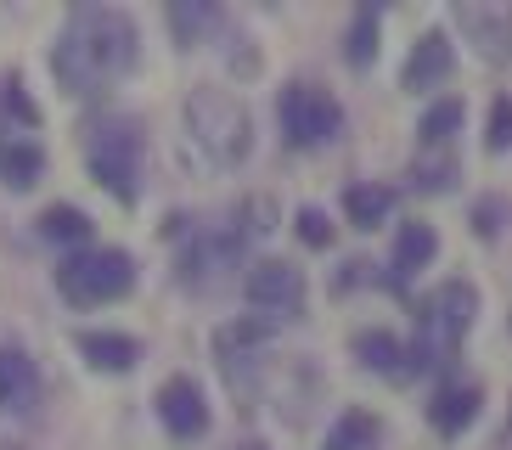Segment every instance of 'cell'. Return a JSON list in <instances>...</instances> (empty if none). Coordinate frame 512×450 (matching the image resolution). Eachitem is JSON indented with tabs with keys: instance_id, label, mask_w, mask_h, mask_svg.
I'll use <instances>...</instances> for the list:
<instances>
[{
	"instance_id": "cell-1",
	"label": "cell",
	"mask_w": 512,
	"mask_h": 450,
	"mask_svg": "<svg viewBox=\"0 0 512 450\" xmlns=\"http://www.w3.org/2000/svg\"><path fill=\"white\" fill-rule=\"evenodd\" d=\"M136 62L141 23L124 6H79L51 45V74H57L62 96H74V102H96L102 90L124 85L136 74Z\"/></svg>"
},
{
	"instance_id": "cell-2",
	"label": "cell",
	"mask_w": 512,
	"mask_h": 450,
	"mask_svg": "<svg viewBox=\"0 0 512 450\" xmlns=\"http://www.w3.org/2000/svg\"><path fill=\"white\" fill-rule=\"evenodd\" d=\"M479 315V287L473 282H439L428 299L417 304V338L406 349L411 372H445L462 349V338L473 332Z\"/></svg>"
},
{
	"instance_id": "cell-3",
	"label": "cell",
	"mask_w": 512,
	"mask_h": 450,
	"mask_svg": "<svg viewBox=\"0 0 512 450\" xmlns=\"http://www.w3.org/2000/svg\"><path fill=\"white\" fill-rule=\"evenodd\" d=\"M141 158H147V124L136 113H107L85 124V169L124 209L141 197Z\"/></svg>"
},
{
	"instance_id": "cell-4",
	"label": "cell",
	"mask_w": 512,
	"mask_h": 450,
	"mask_svg": "<svg viewBox=\"0 0 512 450\" xmlns=\"http://www.w3.org/2000/svg\"><path fill=\"white\" fill-rule=\"evenodd\" d=\"M186 130L203 147V158L220 169L248 164V152H254V119H248V107H242V96H231L220 85H192V96H186Z\"/></svg>"
},
{
	"instance_id": "cell-5",
	"label": "cell",
	"mask_w": 512,
	"mask_h": 450,
	"mask_svg": "<svg viewBox=\"0 0 512 450\" xmlns=\"http://www.w3.org/2000/svg\"><path fill=\"white\" fill-rule=\"evenodd\" d=\"M136 276H141V265L130 248H74L57 265V293L74 310H102V304L130 299Z\"/></svg>"
},
{
	"instance_id": "cell-6",
	"label": "cell",
	"mask_w": 512,
	"mask_h": 450,
	"mask_svg": "<svg viewBox=\"0 0 512 450\" xmlns=\"http://www.w3.org/2000/svg\"><path fill=\"white\" fill-rule=\"evenodd\" d=\"M276 119H282L287 147H299V152H316V147H327V141L344 135V107H338V96L310 85V79H293V85L276 90Z\"/></svg>"
},
{
	"instance_id": "cell-7",
	"label": "cell",
	"mask_w": 512,
	"mask_h": 450,
	"mask_svg": "<svg viewBox=\"0 0 512 450\" xmlns=\"http://www.w3.org/2000/svg\"><path fill=\"white\" fill-rule=\"evenodd\" d=\"M237 259H242L237 231H197L181 248V259H175V282H181L186 293H197V299H209V293H220V287L231 282Z\"/></svg>"
},
{
	"instance_id": "cell-8",
	"label": "cell",
	"mask_w": 512,
	"mask_h": 450,
	"mask_svg": "<svg viewBox=\"0 0 512 450\" xmlns=\"http://www.w3.org/2000/svg\"><path fill=\"white\" fill-rule=\"evenodd\" d=\"M451 23L462 29V40L473 45V57L501 68L512 62V6L507 0H456Z\"/></svg>"
},
{
	"instance_id": "cell-9",
	"label": "cell",
	"mask_w": 512,
	"mask_h": 450,
	"mask_svg": "<svg viewBox=\"0 0 512 450\" xmlns=\"http://www.w3.org/2000/svg\"><path fill=\"white\" fill-rule=\"evenodd\" d=\"M242 299L265 315H304L310 287H304L299 265H287V259H259V265H248V276H242Z\"/></svg>"
},
{
	"instance_id": "cell-10",
	"label": "cell",
	"mask_w": 512,
	"mask_h": 450,
	"mask_svg": "<svg viewBox=\"0 0 512 450\" xmlns=\"http://www.w3.org/2000/svg\"><path fill=\"white\" fill-rule=\"evenodd\" d=\"M152 411H158L169 439H203L209 434V400H203V389H197L192 377H169L164 389L152 394Z\"/></svg>"
},
{
	"instance_id": "cell-11",
	"label": "cell",
	"mask_w": 512,
	"mask_h": 450,
	"mask_svg": "<svg viewBox=\"0 0 512 450\" xmlns=\"http://www.w3.org/2000/svg\"><path fill=\"white\" fill-rule=\"evenodd\" d=\"M46 394V377H40V360L23 344H0V417H23L34 411Z\"/></svg>"
},
{
	"instance_id": "cell-12",
	"label": "cell",
	"mask_w": 512,
	"mask_h": 450,
	"mask_svg": "<svg viewBox=\"0 0 512 450\" xmlns=\"http://www.w3.org/2000/svg\"><path fill=\"white\" fill-rule=\"evenodd\" d=\"M74 349L85 360H91V372H107V377H130L141 366V338H130V332H107V327H91V332H79Z\"/></svg>"
},
{
	"instance_id": "cell-13",
	"label": "cell",
	"mask_w": 512,
	"mask_h": 450,
	"mask_svg": "<svg viewBox=\"0 0 512 450\" xmlns=\"http://www.w3.org/2000/svg\"><path fill=\"white\" fill-rule=\"evenodd\" d=\"M451 68H456L451 34H445V29H428L417 45H411V57H406V74H400V85H406L411 96H417V90L445 85V79H451Z\"/></svg>"
},
{
	"instance_id": "cell-14",
	"label": "cell",
	"mask_w": 512,
	"mask_h": 450,
	"mask_svg": "<svg viewBox=\"0 0 512 450\" xmlns=\"http://www.w3.org/2000/svg\"><path fill=\"white\" fill-rule=\"evenodd\" d=\"M479 411H484L479 383H445V389L428 400V428L445 434V439H456V434H467V428L479 422Z\"/></svg>"
},
{
	"instance_id": "cell-15",
	"label": "cell",
	"mask_w": 512,
	"mask_h": 450,
	"mask_svg": "<svg viewBox=\"0 0 512 450\" xmlns=\"http://www.w3.org/2000/svg\"><path fill=\"white\" fill-rule=\"evenodd\" d=\"M439 259V231L428 220H406L400 225V237H394V259H389V287H400L406 276H417V270H428Z\"/></svg>"
},
{
	"instance_id": "cell-16",
	"label": "cell",
	"mask_w": 512,
	"mask_h": 450,
	"mask_svg": "<svg viewBox=\"0 0 512 450\" xmlns=\"http://www.w3.org/2000/svg\"><path fill=\"white\" fill-rule=\"evenodd\" d=\"M349 349H355V360H361L366 372H377V377H394V383H400V377L411 372V366H406V344H400L389 327L355 332V338H349Z\"/></svg>"
},
{
	"instance_id": "cell-17",
	"label": "cell",
	"mask_w": 512,
	"mask_h": 450,
	"mask_svg": "<svg viewBox=\"0 0 512 450\" xmlns=\"http://www.w3.org/2000/svg\"><path fill=\"white\" fill-rule=\"evenodd\" d=\"M220 23H226V12L214 0H169V34L181 51H197L209 34H220Z\"/></svg>"
},
{
	"instance_id": "cell-18",
	"label": "cell",
	"mask_w": 512,
	"mask_h": 450,
	"mask_svg": "<svg viewBox=\"0 0 512 450\" xmlns=\"http://www.w3.org/2000/svg\"><path fill=\"white\" fill-rule=\"evenodd\" d=\"M0 180H6V192H34L40 180H46V147L29 141V135H17L0 147Z\"/></svg>"
},
{
	"instance_id": "cell-19",
	"label": "cell",
	"mask_w": 512,
	"mask_h": 450,
	"mask_svg": "<svg viewBox=\"0 0 512 450\" xmlns=\"http://www.w3.org/2000/svg\"><path fill=\"white\" fill-rule=\"evenodd\" d=\"M377 439H383L377 411H366V405H344L338 422L327 428V439H321V450H377Z\"/></svg>"
},
{
	"instance_id": "cell-20",
	"label": "cell",
	"mask_w": 512,
	"mask_h": 450,
	"mask_svg": "<svg viewBox=\"0 0 512 450\" xmlns=\"http://www.w3.org/2000/svg\"><path fill=\"white\" fill-rule=\"evenodd\" d=\"M389 209H394V192L389 186H377V180H361V186H349L344 192V214H349L355 231H377V225L389 220Z\"/></svg>"
},
{
	"instance_id": "cell-21",
	"label": "cell",
	"mask_w": 512,
	"mask_h": 450,
	"mask_svg": "<svg viewBox=\"0 0 512 450\" xmlns=\"http://www.w3.org/2000/svg\"><path fill=\"white\" fill-rule=\"evenodd\" d=\"M34 231H40L46 242H74V248H85L91 231H96V220L85 209H74V203H51V209L34 220Z\"/></svg>"
},
{
	"instance_id": "cell-22",
	"label": "cell",
	"mask_w": 512,
	"mask_h": 450,
	"mask_svg": "<svg viewBox=\"0 0 512 450\" xmlns=\"http://www.w3.org/2000/svg\"><path fill=\"white\" fill-rule=\"evenodd\" d=\"M462 119H467V102H462V96H445V102H434L417 119V141H422V147H445V141L462 130Z\"/></svg>"
},
{
	"instance_id": "cell-23",
	"label": "cell",
	"mask_w": 512,
	"mask_h": 450,
	"mask_svg": "<svg viewBox=\"0 0 512 450\" xmlns=\"http://www.w3.org/2000/svg\"><path fill=\"white\" fill-rule=\"evenodd\" d=\"M344 62L349 68H372L377 62V6H361V12H355V23H349V34H344Z\"/></svg>"
},
{
	"instance_id": "cell-24",
	"label": "cell",
	"mask_w": 512,
	"mask_h": 450,
	"mask_svg": "<svg viewBox=\"0 0 512 450\" xmlns=\"http://www.w3.org/2000/svg\"><path fill=\"white\" fill-rule=\"evenodd\" d=\"M271 338V327L265 321H231V327H220V338H214V349H220V360H237L242 349H254V344H265Z\"/></svg>"
},
{
	"instance_id": "cell-25",
	"label": "cell",
	"mask_w": 512,
	"mask_h": 450,
	"mask_svg": "<svg viewBox=\"0 0 512 450\" xmlns=\"http://www.w3.org/2000/svg\"><path fill=\"white\" fill-rule=\"evenodd\" d=\"M507 197H479L473 203V237H484V242H496L501 231H507Z\"/></svg>"
},
{
	"instance_id": "cell-26",
	"label": "cell",
	"mask_w": 512,
	"mask_h": 450,
	"mask_svg": "<svg viewBox=\"0 0 512 450\" xmlns=\"http://www.w3.org/2000/svg\"><path fill=\"white\" fill-rule=\"evenodd\" d=\"M293 231H299L304 248H332V237H338V225H332L321 209H299L293 214Z\"/></svg>"
},
{
	"instance_id": "cell-27",
	"label": "cell",
	"mask_w": 512,
	"mask_h": 450,
	"mask_svg": "<svg viewBox=\"0 0 512 450\" xmlns=\"http://www.w3.org/2000/svg\"><path fill=\"white\" fill-rule=\"evenodd\" d=\"M0 102H6V113H12V119H23L29 130H40V107H34L29 85H23L17 74H6V85H0Z\"/></svg>"
},
{
	"instance_id": "cell-28",
	"label": "cell",
	"mask_w": 512,
	"mask_h": 450,
	"mask_svg": "<svg viewBox=\"0 0 512 450\" xmlns=\"http://www.w3.org/2000/svg\"><path fill=\"white\" fill-rule=\"evenodd\" d=\"M484 147H490V152H512V96H496V102H490Z\"/></svg>"
},
{
	"instance_id": "cell-29",
	"label": "cell",
	"mask_w": 512,
	"mask_h": 450,
	"mask_svg": "<svg viewBox=\"0 0 512 450\" xmlns=\"http://www.w3.org/2000/svg\"><path fill=\"white\" fill-rule=\"evenodd\" d=\"M451 180H456V164H451V158L411 169V186H417V192H451Z\"/></svg>"
},
{
	"instance_id": "cell-30",
	"label": "cell",
	"mask_w": 512,
	"mask_h": 450,
	"mask_svg": "<svg viewBox=\"0 0 512 450\" xmlns=\"http://www.w3.org/2000/svg\"><path fill=\"white\" fill-rule=\"evenodd\" d=\"M248 450H265V445H248Z\"/></svg>"
}]
</instances>
